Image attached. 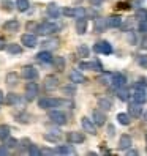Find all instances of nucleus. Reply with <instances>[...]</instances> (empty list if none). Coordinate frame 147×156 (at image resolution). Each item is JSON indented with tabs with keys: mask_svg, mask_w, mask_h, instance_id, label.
Instances as JSON below:
<instances>
[{
	"mask_svg": "<svg viewBox=\"0 0 147 156\" xmlns=\"http://www.w3.org/2000/svg\"><path fill=\"white\" fill-rule=\"evenodd\" d=\"M76 52H78V55H79V57L86 58V57H89V54H90V49L87 48L86 44H79V46H78V49H76Z\"/></svg>",
	"mask_w": 147,
	"mask_h": 156,
	"instance_id": "obj_36",
	"label": "nucleus"
},
{
	"mask_svg": "<svg viewBox=\"0 0 147 156\" xmlns=\"http://www.w3.org/2000/svg\"><path fill=\"white\" fill-rule=\"evenodd\" d=\"M44 88L48 90V91H52V90L59 88V77L54 76V74L46 76L44 77Z\"/></svg>",
	"mask_w": 147,
	"mask_h": 156,
	"instance_id": "obj_8",
	"label": "nucleus"
},
{
	"mask_svg": "<svg viewBox=\"0 0 147 156\" xmlns=\"http://www.w3.org/2000/svg\"><path fill=\"white\" fill-rule=\"evenodd\" d=\"M52 54H51V51H41V52H38L36 54V60L38 62H41V63H52Z\"/></svg>",
	"mask_w": 147,
	"mask_h": 156,
	"instance_id": "obj_21",
	"label": "nucleus"
},
{
	"mask_svg": "<svg viewBox=\"0 0 147 156\" xmlns=\"http://www.w3.org/2000/svg\"><path fill=\"white\" fill-rule=\"evenodd\" d=\"M106 21H108V27H112V29H117V27H120V25H122V17L119 16V14L109 16Z\"/></svg>",
	"mask_w": 147,
	"mask_h": 156,
	"instance_id": "obj_27",
	"label": "nucleus"
},
{
	"mask_svg": "<svg viewBox=\"0 0 147 156\" xmlns=\"http://www.w3.org/2000/svg\"><path fill=\"white\" fill-rule=\"evenodd\" d=\"M2 6H3V10H5V11H11L14 5H13L11 0H3V2H2Z\"/></svg>",
	"mask_w": 147,
	"mask_h": 156,
	"instance_id": "obj_45",
	"label": "nucleus"
},
{
	"mask_svg": "<svg viewBox=\"0 0 147 156\" xmlns=\"http://www.w3.org/2000/svg\"><path fill=\"white\" fill-rule=\"evenodd\" d=\"M79 68L81 69H94V71H103V66L98 60H94V62H82L79 63Z\"/></svg>",
	"mask_w": 147,
	"mask_h": 156,
	"instance_id": "obj_15",
	"label": "nucleus"
},
{
	"mask_svg": "<svg viewBox=\"0 0 147 156\" xmlns=\"http://www.w3.org/2000/svg\"><path fill=\"white\" fill-rule=\"evenodd\" d=\"M131 137L128 136V134H123L120 136V139H119V150H128V148H131Z\"/></svg>",
	"mask_w": 147,
	"mask_h": 156,
	"instance_id": "obj_20",
	"label": "nucleus"
},
{
	"mask_svg": "<svg viewBox=\"0 0 147 156\" xmlns=\"http://www.w3.org/2000/svg\"><path fill=\"white\" fill-rule=\"evenodd\" d=\"M8 136H10V126L8 125H0V139L5 140Z\"/></svg>",
	"mask_w": 147,
	"mask_h": 156,
	"instance_id": "obj_39",
	"label": "nucleus"
},
{
	"mask_svg": "<svg viewBox=\"0 0 147 156\" xmlns=\"http://www.w3.org/2000/svg\"><path fill=\"white\" fill-rule=\"evenodd\" d=\"M127 84V77L122 74V73H114L112 74V79H111V85H112V88H120V87H123Z\"/></svg>",
	"mask_w": 147,
	"mask_h": 156,
	"instance_id": "obj_11",
	"label": "nucleus"
},
{
	"mask_svg": "<svg viewBox=\"0 0 147 156\" xmlns=\"http://www.w3.org/2000/svg\"><path fill=\"white\" fill-rule=\"evenodd\" d=\"M43 137H44V140H48V142H51V144H59L60 139H62V134H60L57 129H52V131H48Z\"/></svg>",
	"mask_w": 147,
	"mask_h": 156,
	"instance_id": "obj_17",
	"label": "nucleus"
},
{
	"mask_svg": "<svg viewBox=\"0 0 147 156\" xmlns=\"http://www.w3.org/2000/svg\"><path fill=\"white\" fill-rule=\"evenodd\" d=\"M92 118H94V123L97 126H103L106 123V114L101 109H95V111L92 112Z\"/></svg>",
	"mask_w": 147,
	"mask_h": 156,
	"instance_id": "obj_12",
	"label": "nucleus"
},
{
	"mask_svg": "<svg viewBox=\"0 0 147 156\" xmlns=\"http://www.w3.org/2000/svg\"><path fill=\"white\" fill-rule=\"evenodd\" d=\"M46 13H48V16L51 17V19H57L62 11H60V8H59L56 3H49V5H48V10H46Z\"/></svg>",
	"mask_w": 147,
	"mask_h": 156,
	"instance_id": "obj_26",
	"label": "nucleus"
},
{
	"mask_svg": "<svg viewBox=\"0 0 147 156\" xmlns=\"http://www.w3.org/2000/svg\"><path fill=\"white\" fill-rule=\"evenodd\" d=\"M145 142H147V134H145Z\"/></svg>",
	"mask_w": 147,
	"mask_h": 156,
	"instance_id": "obj_56",
	"label": "nucleus"
},
{
	"mask_svg": "<svg viewBox=\"0 0 147 156\" xmlns=\"http://www.w3.org/2000/svg\"><path fill=\"white\" fill-rule=\"evenodd\" d=\"M29 6H30V2H29V0H16V8H17V10H19L21 13L27 11V10H29Z\"/></svg>",
	"mask_w": 147,
	"mask_h": 156,
	"instance_id": "obj_35",
	"label": "nucleus"
},
{
	"mask_svg": "<svg viewBox=\"0 0 147 156\" xmlns=\"http://www.w3.org/2000/svg\"><path fill=\"white\" fill-rule=\"evenodd\" d=\"M111 79H112L111 73H105V74H101V76L98 77V82L101 85H111Z\"/></svg>",
	"mask_w": 147,
	"mask_h": 156,
	"instance_id": "obj_37",
	"label": "nucleus"
},
{
	"mask_svg": "<svg viewBox=\"0 0 147 156\" xmlns=\"http://www.w3.org/2000/svg\"><path fill=\"white\" fill-rule=\"evenodd\" d=\"M117 6H119V8H122V10H127V8H130V5H128V3H122V2L119 3Z\"/></svg>",
	"mask_w": 147,
	"mask_h": 156,
	"instance_id": "obj_52",
	"label": "nucleus"
},
{
	"mask_svg": "<svg viewBox=\"0 0 147 156\" xmlns=\"http://www.w3.org/2000/svg\"><path fill=\"white\" fill-rule=\"evenodd\" d=\"M136 85H138V87H144V88H145V85H147V82H145V77H139V79H138Z\"/></svg>",
	"mask_w": 147,
	"mask_h": 156,
	"instance_id": "obj_47",
	"label": "nucleus"
},
{
	"mask_svg": "<svg viewBox=\"0 0 147 156\" xmlns=\"http://www.w3.org/2000/svg\"><path fill=\"white\" fill-rule=\"evenodd\" d=\"M94 29H95L97 33H103V32L108 29V21L103 19V17H97L95 24H94Z\"/></svg>",
	"mask_w": 147,
	"mask_h": 156,
	"instance_id": "obj_23",
	"label": "nucleus"
},
{
	"mask_svg": "<svg viewBox=\"0 0 147 156\" xmlns=\"http://www.w3.org/2000/svg\"><path fill=\"white\" fill-rule=\"evenodd\" d=\"M17 144H19V142H17L16 139H13V137H10V136H8L6 137V139H5V147H6V148L8 150H10V148H16V147H17Z\"/></svg>",
	"mask_w": 147,
	"mask_h": 156,
	"instance_id": "obj_40",
	"label": "nucleus"
},
{
	"mask_svg": "<svg viewBox=\"0 0 147 156\" xmlns=\"http://www.w3.org/2000/svg\"><path fill=\"white\" fill-rule=\"evenodd\" d=\"M133 99L134 103H139V104H144L147 101V91L144 87H138L134 85V90H133Z\"/></svg>",
	"mask_w": 147,
	"mask_h": 156,
	"instance_id": "obj_5",
	"label": "nucleus"
},
{
	"mask_svg": "<svg viewBox=\"0 0 147 156\" xmlns=\"http://www.w3.org/2000/svg\"><path fill=\"white\" fill-rule=\"evenodd\" d=\"M128 114L130 117H134V118H139L142 115V104L139 103H131L128 106Z\"/></svg>",
	"mask_w": 147,
	"mask_h": 156,
	"instance_id": "obj_18",
	"label": "nucleus"
},
{
	"mask_svg": "<svg viewBox=\"0 0 147 156\" xmlns=\"http://www.w3.org/2000/svg\"><path fill=\"white\" fill-rule=\"evenodd\" d=\"M52 65H54V68H56L57 71H63V68H65V58L63 57H54L52 58Z\"/></svg>",
	"mask_w": 147,
	"mask_h": 156,
	"instance_id": "obj_33",
	"label": "nucleus"
},
{
	"mask_svg": "<svg viewBox=\"0 0 147 156\" xmlns=\"http://www.w3.org/2000/svg\"><path fill=\"white\" fill-rule=\"evenodd\" d=\"M114 134H116V128H114L112 125H109V126H108V136H109V137H114Z\"/></svg>",
	"mask_w": 147,
	"mask_h": 156,
	"instance_id": "obj_48",
	"label": "nucleus"
},
{
	"mask_svg": "<svg viewBox=\"0 0 147 156\" xmlns=\"http://www.w3.org/2000/svg\"><path fill=\"white\" fill-rule=\"evenodd\" d=\"M141 46H142V48H144V49H147V38H145L144 41H142V44H141Z\"/></svg>",
	"mask_w": 147,
	"mask_h": 156,
	"instance_id": "obj_53",
	"label": "nucleus"
},
{
	"mask_svg": "<svg viewBox=\"0 0 147 156\" xmlns=\"http://www.w3.org/2000/svg\"><path fill=\"white\" fill-rule=\"evenodd\" d=\"M62 13L68 16V17H75V19H79V17H86L87 16V11L81 6H76V8H63Z\"/></svg>",
	"mask_w": 147,
	"mask_h": 156,
	"instance_id": "obj_2",
	"label": "nucleus"
},
{
	"mask_svg": "<svg viewBox=\"0 0 147 156\" xmlns=\"http://www.w3.org/2000/svg\"><path fill=\"white\" fill-rule=\"evenodd\" d=\"M3 30L5 32H10V33H14L19 30V22H17L16 19H10V21H6L3 24Z\"/></svg>",
	"mask_w": 147,
	"mask_h": 156,
	"instance_id": "obj_24",
	"label": "nucleus"
},
{
	"mask_svg": "<svg viewBox=\"0 0 147 156\" xmlns=\"http://www.w3.org/2000/svg\"><path fill=\"white\" fill-rule=\"evenodd\" d=\"M138 32L145 35L147 33V19L145 21H139V24H138Z\"/></svg>",
	"mask_w": 147,
	"mask_h": 156,
	"instance_id": "obj_43",
	"label": "nucleus"
},
{
	"mask_svg": "<svg viewBox=\"0 0 147 156\" xmlns=\"http://www.w3.org/2000/svg\"><path fill=\"white\" fill-rule=\"evenodd\" d=\"M138 65L142 66V68H147V55H145V54L138 55Z\"/></svg>",
	"mask_w": 147,
	"mask_h": 156,
	"instance_id": "obj_44",
	"label": "nucleus"
},
{
	"mask_svg": "<svg viewBox=\"0 0 147 156\" xmlns=\"http://www.w3.org/2000/svg\"><path fill=\"white\" fill-rule=\"evenodd\" d=\"M49 118L56 123V125H67L68 123V117L63 111H51L49 112Z\"/></svg>",
	"mask_w": 147,
	"mask_h": 156,
	"instance_id": "obj_3",
	"label": "nucleus"
},
{
	"mask_svg": "<svg viewBox=\"0 0 147 156\" xmlns=\"http://www.w3.org/2000/svg\"><path fill=\"white\" fill-rule=\"evenodd\" d=\"M21 76H22L24 79H27V80H33V79L38 77V71H36V68H33V66H30V65H27V66L22 68Z\"/></svg>",
	"mask_w": 147,
	"mask_h": 156,
	"instance_id": "obj_10",
	"label": "nucleus"
},
{
	"mask_svg": "<svg viewBox=\"0 0 147 156\" xmlns=\"http://www.w3.org/2000/svg\"><path fill=\"white\" fill-rule=\"evenodd\" d=\"M5 80H6L8 85H17V82H19V76H17L16 73H8Z\"/></svg>",
	"mask_w": 147,
	"mask_h": 156,
	"instance_id": "obj_34",
	"label": "nucleus"
},
{
	"mask_svg": "<svg viewBox=\"0 0 147 156\" xmlns=\"http://www.w3.org/2000/svg\"><path fill=\"white\" fill-rule=\"evenodd\" d=\"M38 95V84L36 82H27L25 84V99L33 101Z\"/></svg>",
	"mask_w": 147,
	"mask_h": 156,
	"instance_id": "obj_4",
	"label": "nucleus"
},
{
	"mask_svg": "<svg viewBox=\"0 0 147 156\" xmlns=\"http://www.w3.org/2000/svg\"><path fill=\"white\" fill-rule=\"evenodd\" d=\"M116 91H117V96H119L120 101H128V99H130V90H128L125 85L120 87V88H117Z\"/></svg>",
	"mask_w": 147,
	"mask_h": 156,
	"instance_id": "obj_30",
	"label": "nucleus"
},
{
	"mask_svg": "<svg viewBox=\"0 0 147 156\" xmlns=\"http://www.w3.org/2000/svg\"><path fill=\"white\" fill-rule=\"evenodd\" d=\"M29 154L30 156H40L41 154V150L36 145H29Z\"/></svg>",
	"mask_w": 147,
	"mask_h": 156,
	"instance_id": "obj_42",
	"label": "nucleus"
},
{
	"mask_svg": "<svg viewBox=\"0 0 147 156\" xmlns=\"http://www.w3.org/2000/svg\"><path fill=\"white\" fill-rule=\"evenodd\" d=\"M57 104H59L57 98H41L38 101V106L41 109H52V107H57Z\"/></svg>",
	"mask_w": 147,
	"mask_h": 156,
	"instance_id": "obj_14",
	"label": "nucleus"
},
{
	"mask_svg": "<svg viewBox=\"0 0 147 156\" xmlns=\"http://www.w3.org/2000/svg\"><path fill=\"white\" fill-rule=\"evenodd\" d=\"M81 125H82V129H84L86 133L95 136L97 134V125L94 123V120H90V118L87 117H82L81 118Z\"/></svg>",
	"mask_w": 147,
	"mask_h": 156,
	"instance_id": "obj_7",
	"label": "nucleus"
},
{
	"mask_svg": "<svg viewBox=\"0 0 147 156\" xmlns=\"http://www.w3.org/2000/svg\"><path fill=\"white\" fill-rule=\"evenodd\" d=\"M36 25H38L36 22H27L25 27H27V30H29V32H32V30L35 32V30H36Z\"/></svg>",
	"mask_w": 147,
	"mask_h": 156,
	"instance_id": "obj_46",
	"label": "nucleus"
},
{
	"mask_svg": "<svg viewBox=\"0 0 147 156\" xmlns=\"http://www.w3.org/2000/svg\"><path fill=\"white\" fill-rule=\"evenodd\" d=\"M6 103L10 104V106H16V107H21L24 104V98L19 96V95H16V93H10L6 96Z\"/></svg>",
	"mask_w": 147,
	"mask_h": 156,
	"instance_id": "obj_19",
	"label": "nucleus"
},
{
	"mask_svg": "<svg viewBox=\"0 0 147 156\" xmlns=\"http://www.w3.org/2000/svg\"><path fill=\"white\" fill-rule=\"evenodd\" d=\"M94 51L97 54H105V55H109V54H112V46L109 44L108 41H98L94 46Z\"/></svg>",
	"mask_w": 147,
	"mask_h": 156,
	"instance_id": "obj_6",
	"label": "nucleus"
},
{
	"mask_svg": "<svg viewBox=\"0 0 147 156\" xmlns=\"http://www.w3.org/2000/svg\"><path fill=\"white\" fill-rule=\"evenodd\" d=\"M70 80L73 82V84H84V82H87V77L82 74L81 71L73 69V71L70 73Z\"/></svg>",
	"mask_w": 147,
	"mask_h": 156,
	"instance_id": "obj_16",
	"label": "nucleus"
},
{
	"mask_svg": "<svg viewBox=\"0 0 147 156\" xmlns=\"http://www.w3.org/2000/svg\"><path fill=\"white\" fill-rule=\"evenodd\" d=\"M8 153H10V150H8L5 145H0V156H6Z\"/></svg>",
	"mask_w": 147,
	"mask_h": 156,
	"instance_id": "obj_49",
	"label": "nucleus"
},
{
	"mask_svg": "<svg viewBox=\"0 0 147 156\" xmlns=\"http://www.w3.org/2000/svg\"><path fill=\"white\" fill-rule=\"evenodd\" d=\"M62 93H63V95H68V96H73V95H76V87H75V84H70V85H63V87H62Z\"/></svg>",
	"mask_w": 147,
	"mask_h": 156,
	"instance_id": "obj_38",
	"label": "nucleus"
},
{
	"mask_svg": "<svg viewBox=\"0 0 147 156\" xmlns=\"http://www.w3.org/2000/svg\"><path fill=\"white\" fill-rule=\"evenodd\" d=\"M6 52L10 54V55H19L22 52V48L16 43H11V44H6Z\"/></svg>",
	"mask_w": 147,
	"mask_h": 156,
	"instance_id": "obj_29",
	"label": "nucleus"
},
{
	"mask_svg": "<svg viewBox=\"0 0 147 156\" xmlns=\"http://www.w3.org/2000/svg\"><path fill=\"white\" fill-rule=\"evenodd\" d=\"M130 114H125V112H120V114H117V122L120 123V125H123V126H128L131 123V120H130Z\"/></svg>",
	"mask_w": 147,
	"mask_h": 156,
	"instance_id": "obj_32",
	"label": "nucleus"
},
{
	"mask_svg": "<svg viewBox=\"0 0 147 156\" xmlns=\"http://www.w3.org/2000/svg\"><path fill=\"white\" fill-rule=\"evenodd\" d=\"M3 49H6V41H5V38L0 36V51H3Z\"/></svg>",
	"mask_w": 147,
	"mask_h": 156,
	"instance_id": "obj_50",
	"label": "nucleus"
},
{
	"mask_svg": "<svg viewBox=\"0 0 147 156\" xmlns=\"http://www.w3.org/2000/svg\"><path fill=\"white\" fill-rule=\"evenodd\" d=\"M67 140L70 144H82L86 140V136L78 131H70V133H67Z\"/></svg>",
	"mask_w": 147,
	"mask_h": 156,
	"instance_id": "obj_13",
	"label": "nucleus"
},
{
	"mask_svg": "<svg viewBox=\"0 0 147 156\" xmlns=\"http://www.w3.org/2000/svg\"><path fill=\"white\" fill-rule=\"evenodd\" d=\"M21 43L25 46V48H35V46H38V40H36V36L32 35V33H24L21 36Z\"/></svg>",
	"mask_w": 147,
	"mask_h": 156,
	"instance_id": "obj_9",
	"label": "nucleus"
},
{
	"mask_svg": "<svg viewBox=\"0 0 147 156\" xmlns=\"http://www.w3.org/2000/svg\"><path fill=\"white\" fill-rule=\"evenodd\" d=\"M127 154H128V156H138V154H139V151H138V150H130V148H128V150H127Z\"/></svg>",
	"mask_w": 147,
	"mask_h": 156,
	"instance_id": "obj_51",
	"label": "nucleus"
},
{
	"mask_svg": "<svg viewBox=\"0 0 147 156\" xmlns=\"http://www.w3.org/2000/svg\"><path fill=\"white\" fill-rule=\"evenodd\" d=\"M144 118H145V120H147V112H145V114H144Z\"/></svg>",
	"mask_w": 147,
	"mask_h": 156,
	"instance_id": "obj_55",
	"label": "nucleus"
},
{
	"mask_svg": "<svg viewBox=\"0 0 147 156\" xmlns=\"http://www.w3.org/2000/svg\"><path fill=\"white\" fill-rule=\"evenodd\" d=\"M98 107L101 109V111H111L112 109V101L111 99H108V98H100L98 99Z\"/></svg>",
	"mask_w": 147,
	"mask_h": 156,
	"instance_id": "obj_28",
	"label": "nucleus"
},
{
	"mask_svg": "<svg viewBox=\"0 0 147 156\" xmlns=\"http://www.w3.org/2000/svg\"><path fill=\"white\" fill-rule=\"evenodd\" d=\"M59 38H49V40H44L41 43V46L46 49V51H54V49H57L59 48Z\"/></svg>",
	"mask_w": 147,
	"mask_h": 156,
	"instance_id": "obj_22",
	"label": "nucleus"
},
{
	"mask_svg": "<svg viewBox=\"0 0 147 156\" xmlns=\"http://www.w3.org/2000/svg\"><path fill=\"white\" fill-rule=\"evenodd\" d=\"M59 30V25L54 24V22H49V21H44L41 24L36 25V35H43V36H48V35H52Z\"/></svg>",
	"mask_w": 147,
	"mask_h": 156,
	"instance_id": "obj_1",
	"label": "nucleus"
},
{
	"mask_svg": "<svg viewBox=\"0 0 147 156\" xmlns=\"http://www.w3.org/2000/svg\"><path fill=\"white\" fill-rule=\"evenodd\" d=\"M3 101V93H2V90H0V103Z\"/></svg>",
	"mask_w": 147,
	"mask_h": 156,
	"instance_id": "obj_54",
	"label": "nucleus"
},
{
	"mask_svg": "<svg viewBox=\"0 0 147 156\" xmlns=\"http://www.w3.org/2000/svg\"><path fill=\"white\" fill-rule=\"evenodd\" d=\"M136 19H138V21H145V19H147V10H144V8H139V10L136 11Z\"/></svg>",
	"mask_w": 147,
	"mask_h": 156,
	"instance_id": "obj_41",
	"label": "nucleus"
},
{
	"mask_svg": "<svg viewBox=\"0 0 147 156\" xmlns=\"http://www.w3.org/2000/svg\"><path fill=\"white\" fill-rule=\"evenodd\" d=\"M75 153L76 151L73 148H70V147H67V145H60L54 150V154H75Z\"/></svg>",
	"mask_w": 147,
	"mask_h": 156,
	"instance_id": "obj_31",
	"label": "nucleus"
},
{
	"mask_svg": "<svg viewBox=\"0 0 147 156\" xmlns=\"http://www.w3.org/2000/svg\"><path fill=\"white\" fill-rule=\"evenodd\" d=\"M87 27H89V22L86 17H79V19H76V32L79 35H84L87 32Z\"/></svg>",
	"mask_w": 147,
	"mask_h": 156,
	"instance_id": "obj_25",
	"label": "nucleus"
}]
</instances>
